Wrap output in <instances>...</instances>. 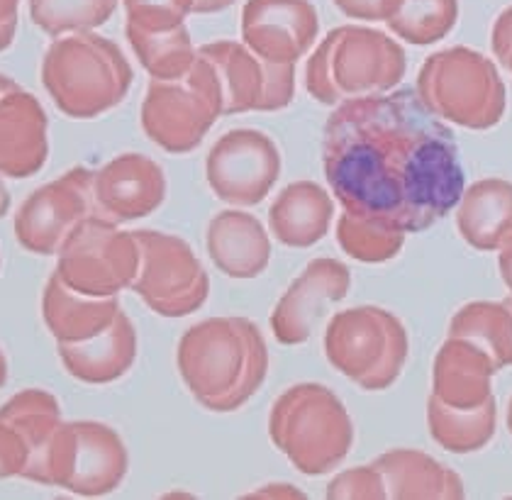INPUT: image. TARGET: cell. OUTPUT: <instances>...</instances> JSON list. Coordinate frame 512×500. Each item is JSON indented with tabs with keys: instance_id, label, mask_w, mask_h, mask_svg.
Segmentation results:
<instances>
[{
	"instance_id": "1",
	"label": "cell",
	"mask_w": 512,
	"mask_h": 500,
	"mask_svg": "<svg viewBox=\"0 0 512 500\" xmlns=\"http://www.w3.org/2000/svg\"><path fill=\"white\" fill-rule=\"evenodd\" d=\"M322 169L344 213L430 230L464 196L454 132L417 91L344 100L325 125Z\"/></svg>"
},
{
	"instance_id": "26",
	"label": "cell",
	"mask_w": 512,
	"mask_h": 500,
	"mask_svg": "<svg viewBox=\"0 0 512 500\" xmlns=\"http://www.w3.org/2000/svg\"><path fill=\"white\" fill-rule=\"evenodd\" d=\"M0 420L15 427L30 449V461L22 474V479L30 481L64 425L59 400L42 388H25L0 408Z\"/></svg>"
},
{
	"instance_id": "30",
	"label": "cell",
	"mask_w": 512,
	"mask_h": 500,
	"mask_svg": "<svg viewBox=\"0 0 512 500\" xmlns=\"http://www.w3.org/2000/svg\"><path fill=\"white\" fill-rule=\"evenodd\" d=\"M120 0H30V18L44 35L59 37L93 32L118 10Z\"/></svg>"
},
{
	"instance_id": "4",
	"label": "cell",
	"mask_w": 512,
	"mask_h": 500,
	"mask_svg": "<svg viewBox=\"0 0 512 500\" xmlns=\"http://www.w3.org/2000/svg\"><path fill=\"white\" fill-rule=\"evenodd\" d=\"M132 79L122 49L96 32L59 37L42 59V83L49 98L74 120L100 118L113 110L125 100Z\"/></svg>"
},
{
	"instance_id": "7",
	"label": "cell",
	"mask_w": 512,
	"mask_h": 500,
	"mask_svg": "<svg viewBox=\"0 0 512 500\" xmlns=\"http://www.w3.org/2000/svg\"><path fill=\"white\" fill-rule=\"evenodd\" d=\"M325 354L364 391H386L408 359V332L393 313L376 305L349 308L327 325Z\"/></svg>"
},
{
	"instance_id": "44",
	"label": "cell",
	"mask_w": 512,
	"mask_h": 500,
	"mask_svg": "<svg viewBox=\"0 0 512 500\" xmlns=\"http://www.w3.org/2000/svg\"><path fill=\"white\" fill-rule=\"evenodd\" d=\"M508 427H510V432H512V400H510V410H508Z\"/></svg>"
},
{
	"instance_id": "18",
	"label": "cell",
	"mask_w": 512,
	"mask_h": 500,
	"mask_svg": "<svg viewBox=\"0 0 512 500\" xmlns=\"http://www.w3.org/2000/svg\"><path fill=\"white\" fill-rule=\"evenodd\" d=\"M49 120L42 103L22 86L0 96V176L30 179L49 157Z\"/></svg>"
},
{
	"instance_id": "40",
	"label": "cell",
	"mask_w": 512,
	"mask_h": 500,
	"mask_svg": "<svg viewBox=\"0 0 512 500\" xmlns=\"http://www.w3.org/2000/svg\"><path fill=\"white\" fill-rule=\"evenodd\" d=\"M500 271H503V279L512 291V237L508 242H505L503 254H500Z\"/></svg>"
},
{
	"instance_id": "2",
	"label": "cell",
	"mask_w": 512,
	"mask_h": 500,
	"mask_svg": "<svg viewBox=\"0 0 512 500\" xmlns=\"http://www.w3.org/2000/svg\"><path fill=\"white\" fill-rule=\"evenodd\" d=\"M178 374L203 408L235 413L269 374V349L247 318H210L193 325L178 342Z\"/></svg>"
},
{
	"instance_id": "9",
	"label": "cell",
	"mask_w": 512,
	"mask_h": 500,
	"mask_svg": "<svg viewBox=\"0 0 512 500\" xmlns=\"http://www.w3.org/2000/svg\"><path fill=\"white\" fill-rule=\"evenodd\" d=\"M57 276L74 291L96 298H118L132 288L139 269L135 232L120 230L118 222L91 215L76 227L59 249Z\"/></svg>"
},
{
	"instance_id": "29",
	"label": "cell",
	"mask_w": 512,
	"mask_h": 500,
	"mask_svg": "<svg viewBox=\"0 0 512 500\" xmlns=\"http://www.w3.org/2000/svg\"><path fill=\"white\" fill-rule=\"evenodd\" d=\"M449 337L476 344L493 359L498 371L512 364V308L510 303H469L449 325Z\"/></svg>"
},
{
	"instance_id": "13",
	"label": "cell",
	"mask_w": 512,
	"mask_h": 500,
	"mask_svg": "<svg viewBox=\"0 0 512 500\" xmlns=\"http://www.w3.org/2000/svg\"><path fill=\"white\" fill-rule=\"evenodd\" d=\"M281 176V152L266 132L230 130L205 159V179L213 193L237 208L261 203Z\"/></svg>"
},
{
	"instance_id": "23",
	"label": "cell",
	"mask_w": 512,
	"mask_h": 500,
	"mask_svg": "<svg viewBox=\"0 0 512 500\" xmlns=\"http://www.w3.org/2000/svg\"><path fill=\"white\" fill-rule=\"evenodd\" d=\"M335 200L315 181H296L278 193L269 210L271 235L293 249L313 247L327 235Z\"/></svg>"
},
{
	"instance_id": "24",
	"label": "cell",
	"mask_w": 512,
	"mask_h": 500,
	"mask_svg": "<svg viewBox=\"0 0 512 500\" xmlns=\"http://www.w3.org/2000/svg\"><path fill=\"white\" fill-rule=\"evenodd\" d=\"M386 483V496L398 500L464 498V483L449 466L415 449H393L374 461Z\"/></svg>"
},
{
	"instance_id": "42",
	"label": "cell",
	"mask_w": 512,
	"mask_h": 500,
	"mask_svg": "<svg viewBox=\"0 0 512 500\" xmlns=\"http://www.w3.org/2000/svg\"><path fill=\"white\" fill-rule=\"evenodd\" d=\"M15 86H18V83L10 79V76L0 74V96H3V93H8L10 88H15Z\"/></svg>"
},
{
	"instance_id": "35",
	"label": "cell",
	"mask_w": 512,
	"mask_h": 500,
	"mask_svg": "<svg viewBox=\"0 0 512 500\" xmlns=\"http://www.w3.org/2000/svg\"><path fill=\"white\" fill-rule=\"evenodd\" d=\"M30 461V449L15 427L0 420V479L22 476Z\"/></svg>"
},
{
	"instance_id": "45",
	"label": "cell",
	"mask_w": 512,
	"mask_h": 500,
	"mask_svg": "<svg viewBox=\"0 0 512 500\" xmlns=\"http://www.w3.org/2000/svg\"><path fill=\"white\" fill-rule=\"evenodd\" d=\"M508 303H510V308H512V300H508Z\"/></svg>"
},
{
	"instance_id": "21",
	"label": "cell",
	"mask_w": 512,
	"mask_h": 500,
	"mask_svg": "<svg viewBox=\"0 0 512 500\" xmlns=\"http://www.w3.org/2000/svg\"><path fill=\"white\" fill-rule=\"evenodd\" d=\"M64 369L74 379L93 386L113 383L132 369L137 359V332L125 313L110 322L103 332L86 342L59 344Z\"/></svg>"
},
{
	"instance_id": "11",
	"label": "cell",
	"mask_w": 512,
	"mask_h": 500,
	"mask_svg": "<svg viewBox=\"0 0 512 500\" xmlns=\"http://www.w3.org/2000/svg\"><path fill=\"white\" fill-rule=\"evenodd\" d=\"M198 54L213 64L222 88V115L274 113L296 96V64H271L242 42H210Z\"/></svg>"
},
{
	"instance_id": "27",
	"label": "cell",
	"mask_w": 512,
	"mask_h": 500,
	"mask_svg": "<svg viewBox=\"0 0 512 500\" xmlns=\"http://www.w3.org/2000/svg\"><path fill=\"white\" fill-rule=\"evenodd\" d=\"M427 425L432 440L454 454L478 452L491 442L495 432V400L478 408H449L442 400L430 396L427 400Z\"/></svg>"
},
{
	"instance_id": "32",
	"label": "cell",
	"mask_w": 512,
	"mask_h": 500,
	"mask_svg": "<svg viewBox=\"0 0 512 500\" xmlns=\"http://www.w3.org/2000/svg\"><path fill=\"white\" fill-rule=\"evenodd\" d=\"M459 20V0H403L398 13L386 22L400 40L427 47L449 35Z\"/></svg>"
},
{
	"instance_id": "20",
	"label": "cell",
	"mask_w": 512,
	"mask_h": 500,
	"mask_svg": "<svg viewBox=\"0 0 512 500\" xmlns=\"http://www.w3.org/2000/svg\"><path fill=\"white\" fill-rule=\"evenodd\" d=\"M498 371L483 349L461 337H449L434 359L432 396L449 408H478L491 400V376Z\"/></svg>"
},
{
	"instance_id": "12",
	"label": "cell",
	"mask_w": 512,
	"mask_h": 500,
	"mask_svg": "<svg viewBox=\"0 0 512 500\" xmlns=\"http://www.w3.org/2000/svg\"><path fill=\"white\" fill-rule=\"evenodd\" d=\"M93 174L86 166H74L57 181L44 183L35 193L25 198V203L15 215V237L27 252L59 254L71 232L83 220L98 215L96 198H93Z\"/></svg>"
},
{
	"instance_id": "34",
	"label": "cell",
	"mask_w": 512,
	"mask_h": 500,
	"mask_svg": "<svg viewBox=\"0 0 512 500\" xmlns=\"http://www.w3.org/2000/svg\"><path fill=\"white\" fill-rule=\"evenodd\" d=\"M327 498L330 500H356V498H388L386 496V483L383 476L378 474L374 464L371 466H359V469H349L344 474L335 476L327 486Z\"/></svg>"
},
{
	"instance_id": "25",
	"label": "cell",
	"mask_w": 512,
	"mask_h": 500,
	"mask_svg": "<svg viewBox=\"0 0 512 500\" xmlns=\"http://www.w3.org/2000/svg\"><path fill=\"white\" fill-rule=\"evenodd\" d=\"M456 225L471 247L483 252L503 247L512 237V183L500 179L473 183L459 200Z\"/></svg>"
},
{
	"instance_id": "17",
	"label": "cell",
	"mask_w": 512,
	"mask_h": 500,
	"mask_svg": "<svg viewBox=\"0 0 512 500\" xmlns=\"http://www.w3.org/2000/svg\"><path fill=\"white\" fill-rule=\"evenodd\" d=\"M98 215L130 222L152 215L166 198L164 169L144 154H120L93 174Z\"/></svg>"
},
{
	"instance_id": "14",
	"label": "cell",
	"mask_w": 512,
	"mask_h": 500,
	"mask_svg": "<svg viewBox=\"0 0 512 500\" xmlns=\"http://www.w3.org/2000/svg\"><path fill=\"white\" fill-rule=\"evenodd\" d=\"M127 447L110 425L96 420L66 422L59 488L76 496H108L127 476Z\"/></svg>"
},
{
	"instance_id": "43",
	"label": "cell",
	"mask_w": 512,
	"mask_h": 500,
	"mask_svg": "<svg viewBox=\"0 0 512 500\" xmlns=\"http://www.w3.org/2000/svg\"><path fill=\"white\" fill-rule=\"evenodd\" d=\"M5 381H8V361H5L3 349H0V386H5Z\"/></svg>"
},
{
	"instance_id": "31",
	"label": "cell",
	"mask_w": 512,
	"mask_h": 500,
	"mask_svg": "<svg viewBox=\"0 0 512 500\" xmlns=\"http://www.w3.org/2000/svg\"><path fill=\"white\" fill-rule=\"evenodd\" d=\"M337 242L356 261L383 264L400 254L405 244V230L381 220L342 213L337 222Z\"/></svg>"
},
{
	"instance_id": "39",
	"label": "cell",
	"mask_w": 512,
	"mask_h": 500,
	"mask_svg": "<svg viewBox=\"0 0 512 500\" xmlns=\"http://www.w3.org/2000/svg\"><path fill=\"white\" fill-rule=\"evenodd\" d=\"M237 0H193V13L196 15H213L220 13V10L230 8Z\"/></svg>"
},
{
	"instance_id": "38",
	"label": "cell",
	"mask_w": 512,
	"mask_h": 500,
	"mask_svg": "<svg viewBox=\"0 0 512 500\" xmlns=\"http://www.w3.org/2000/svg\"><path fill=\"white\" fill-rule=\"evenodd\" d=\"M20 0H0V52L10 47L18 30Z\"/></svg>"
},
{
	"instance_id": "28",
	"label": "cell",
	"mask_w": 512,
	"mask_h": 500,
	"mask_svg": "<svg viewBox=\"0 0 512 500\" xmlns=\"http://www.w3.org/2000/svg\"><path fill=\"white\" fill-rule=\"evenodd\" d=\"M127 42L132 44V52L139 59L152 79L169 81L181 79L188 74L193 61L198 57V49L193 47L191 32L186 25L171 27V30H139V27L125 25Z\"/></svg>"
},
{
	"instance_id": "5",
	"label": "cell",
	"mask_w": 512,
	"mask_h": 500,
	"mask_svg": "<svg viewBox=\"0 0 512 500\" xmlns=\"http://www.w3.org/2000/svg\"><path fill=\"white\" fill-rule=\"evenodd\" d=\"M271 442L305 476H320L347 459L354 425L330 388L298 383L276 398L269 418Z\"/></svg>"
},
{
	"instance_id": "41",
	"label": "cell",
	"mask_w": 512,
	"mask_h": 500,
	"mask_svg": "<svg viewBox=\"0 0 512 500\" xmlns=\"http://www.w3.org/2000/svg\"><path fill=\"white\" fill-rule=\"evenodd\" d=\"M10 210V191L8 186H5L3 179H0V218H5Z\"/></svg>"
},
{
	"instance_id": "19",
	"label": "cell",
	"mask_w": 512,
	"mask_h": 500,
	"mask_svg": "<svg viewBox=\"0 0 512 500\" xmlns=\"http://www.w3.org/2000/svg\"><path fill=\"white\" fill-rule=\"evenodd\" d=\"M205 247L217 269L230 279H256L271 261V240L252 213L222 210L210 220Z\"/></svg>"
},
{
	"instance_id": "16",
	"label": "cell",
	"mask_w": 512,
	"mask_h": 500,
	"mask_svg": "<svg viewBox=\"0 0 512 500\" xmlns=\"http://www.w3.org/2000/svg\"><path fill=\"white\" fill-rule=\"evenodd\" d=\"M352 274L337 259H313L288 286L271 313V330L281 344H303L313 335L325 310L347 298Z\"/></svg>"
},
{
	"instance_id": "6",
	"label": "cell",
	"mask_w": 512,
	"mask_h": 500,
	"mask_svg": "<svg viewBox=\"0 0 512 500\" xmlns=\"http://www.w3.org/2000/svg\"><path fill=\"white\" fill-rule=\"evenodd\" d=\"M417 96L432 115L469 130L493 127L505 110V88L491 59L466 47L427 57L417 74Z\"/></svg>"
},
{
	"instance_id": "22",
	"label": "cell",
	"mask_w": 512,
	"mask_h": 500,
	"mask_svg": "<svg viewBox=\"0 0 512 500\" xmlns=\"http://www.w3.org/2000/svg\"><path fill=\"white\" fill-rule=\"evenodd\" d=\"M122 313L118 298H96L74 291L59 279L49 276L42 293V318L57 344L86 342L100 335Z\"/></svg>"
},
{
	"instance_id": "8",
	"label": "cell",
	"mask_w": 512,
	"mask_h": 500,
	"mask_svg": "<svg viewBox=\"0 0 512 500\" xmlns=\"http://www.w3.org/2000/svg\"><path fill=\"white\" fill-rule=\"evenodd\" d=\"M222 115V88L213 64L198 54L181 79H152L142 100V130L171 154L193 152Z\"/></svg>"
},
{
	"instance_id": "33",
	"label": "cell",
	"mask_w": 512,
	"mask_h": 500,
	"mask_svg": "<svg viewBox=\"0 0 512 500\" xmlns=\"http://www.w3.org/2000/svg\"><path fill=\"white\" fill-rule=\"evenodd\" d=\"M127 13V25L139 30H171L186 25L193 13V0H122Z\"/></svg>"
},
{
	"instance_id": "36",
	"label": "cell",
	"mask_w": 512,
	"mask_h": 500,
	"mask_svg": "<svg viewBox=\"0 0 512 500\" xmlns=\"http://www.w3.org/2000/svg\"><path fill=\"white\" fill-rule=\"evenodd\" d=\"M347 18L366 22H388L400 10L403 0H335Z\"/></svg>"
},
{
	"instance_id": "15",
	"label": "cell",
	"mask_w": 512,
	"mask_h": 500,
	"mask_svg": "<svg viewBox=\"0 0 512 500\" xmlns=\"http://www.w3.org/2000/svg\"><path fill=\"white\" fill-rule=\"evenodd\" d=\"M320 35L310 0H247L242 8V44L271 64H296Z\"/></svg>"
},
{
	"instance_id": "3",
	"label": "cell",
	"mask_w": 512,
	"mask_h": 500,
	"mask_svg": "<svg viewBox=\"0 0 512 500\" xmlns=\"http://www.w3.org/2000/svg\"><path fill=\"white\" fill-rule=\"evenodd\" d=\"M408 61L386 32L361 25H342L327 32L305 66V88L317 103L376 96L398 88Z\"/></svg>"
},
{
	"instance_id": "37",
	"label": "cell",
	"mask_w": 512,
	"mask_h": 500,
	"mask_svg": "<svg viewBox=\"0 0 512 500\" xmlns=\"http://www.w3.org/2000/svg\"><path fill=\"white\" fill-rule=\"evenodd\" d=\"M493 49L498 59L512 71V8L500 15L493 27Z\"/></svg>"
},
{
	"instance_id": "10",
	"label": "cell",
	"mask_w": 512,
	"mask_h": 500,
	"mask_svg": "<svg viewBox=\"0 0 512 500\" xmlns=\"http://www.w3.org/2000/svg\"><path fill=\"white\" fill-rule=\"evenodd\" d=\"M139 269L132 291L161 318H186L203 308L210 279L191 244L159 230H137Z\"/></svg>"
}]
</instances>
